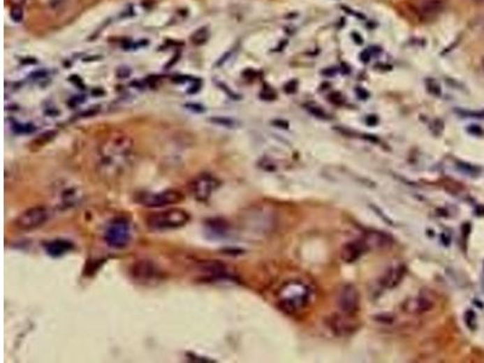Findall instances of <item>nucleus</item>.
<instances>
[{"label":"nucleus","mask_w":484,"mask_h":363,"mask_svg":"<svg viewBox=\"0 0 484 363\" xmlns=\"http://www.w3.org/2000/svg\"><path fill=\"white\" fill-rule=\"evenodd\" d=\"M133 142L124 132L109 135L100 147L101 168L108 175H119L131 158Z\"/></svg>","instance_id":"1"},{"label":"nucleus","mask_w":484,"mask_h":363,"mask_svg":"<svg viewBox=\"0 0 484 363\" xmlns=\"http://www.w3.org/2000/svg\"><path fill=\"white\" fill-rule=\"evenodd\" d=\"M191 219L189 214L181 209L159 211L147 217V227L153 232H170L186 227Z\"/></svg>","instance_id":"2"},{"label":"nucleus","mask_w":484,"mask_h":363,"mask_svg":"<svg viewBox=\"0 0 484 363\" xmlns=\"http://www.w3.org/2000/svg\"><path fill=\"white\" fill-rule=\"evenodd\" d=\"M138 204L149 207V209H160L170 205H176L184 200V195L181 191L175 189H168L161 191H143L138 193L135 198Z\"/></svg>","instance_id":"3"},{"label":"nucleus","mask_w":484,"mask_h":363,"mask_svg":"<svg viewBox=\"0 0 484 363\" xmlns=\"http://www.w3.org/2000/svg\"><path fill=\"white\" fill-rule=\"evenodd\" d=\"M131 239V225L125 218H115L109 223L104 232V240L107 245L117 250H122L130 245Z\"/></svg>","instance_id":"4"},{"label":"nucleus","mask_w":484,"mask_h":363,"mask_svg":"<svg viewBox=\"0 0 484 363\" xmlns=\"http://www.w3.org/2000/svg\"><path fill=\"white\" fill-rule=\"evenodd\" d=\"M50 218V211L45 206H33L23 211L14 221V227L20 232H32L43 227Z\"/></svg>","instance_id":"5"},{"label":"nucleus","mask_w":484,"mask_h":363,"mask_svg":"<svg viewBox=\"0 0 484 363\" xmlns=\"http://www.w3.org/2000/svg\"><path fill=\"white\" fill-rule=\"evenodd\" d=\"M448 0H409L408 6L416 18L431 21L443 13Z\"/></svg>","instance_id":"6"},{"label":"nucleus","mask_w":484,"mask_h":363,"mask_svg":"<svg viewBox=\"0 0 484 363\" xmlns=\"http://www.w3.org/2000/svg\"><path fill=\"white\" fill-rule=\"evenodd\" d=\"M327 326L335 336L344 338L351 336L358 331V323L353 318V313H345L340 311L339 313H333L326 320Z\"/></svg>","instance_id":"7"},{"label":"nucleus","mask_w":484,"mask_h":363,"mask_svg":"<svg viewBox=\"0 0 484 363\" xmlns=\"http://www.w3.org/2000/svg\"><path fill=\"white\" fill-rule=\"evenodd\" d=\"M219 184L221 183L217 178L213 177L212 175L204 173L191 182V191L195 199L201 201V202H206L212 196Z\"/></svg>","instance_id":"8"},{"label":"nucleus","mask_w":484,"mask_h":363,"mask_svg":"<svg viewBox=\"0 0 484 363\" xmlns=\"http://www.w3.org/2000/svg\"><path fill=\"white\" fill-rule=\"evenodd\" d=\"M360 293L353 285H344L338 293L337 304L342 313H355L360 308Z\"/></svg>","instance_id":"9"},{"label":"nucleus","mask_w":484,"mask_h":363,"mask_svg":"<svg viewBox=\"0 0 484 363\" xmlns=\"http://www.w3.org/2000/svg\"><path fill=\"white\" fill-rule=\"evenodd\" d=\"M133 280L140 283H150L158 281L160 279V270L150 260H138L131 268Z\"/></svg>","instance_id":"10"},{"label":"nucleus","mask_w":484,"mask_h":363,"mask_svg":"<svg viewBox=\"0 0 484 363\" xmlns=\"http://www.w3.org/2000/svg\"><path fill=\"white\" fill-rule=\"evenodd\" d=\"M368 250L365 241L361 240L351 241L345 244L340 251V259L346 264L355 263L358 259L361 258L363 254Z\"/></svg>","instance_id":"11"},{"label":"nucleus","mask_w":484,"mask_h":363,"mask_svg":"<svg viewBox=\"0 0 484 363\" xmlns=\"http://www.w3.org/2000/svg\"><path fill=\"white\" fill-rule=\"evenodd\" d=\"M368 250H385L394 244V239L384 232H368L363 236Z\"/></svg>","instance_id":"12"},{"label":"nucleus","mask_w":484,"mask_h":363,"mask_svg":"<svg viewBox=\"0 0 484 363\" xmlns=\"http://www.w3.org/2000/svg\"><path fill=\"white\" fill-rule=\"evenodd\" d=\"M434 306V300L429 295H421L416 299H408L404 302L403 309L406 313H424L432 310Z\"/></svg>","instance_id":"13"},{"label":"nucleus","mask_w":484,"mask_h":363,"mask_svg":"<svg viewBox=\"0 0 484 363\" xmlns=\"http://www.w3.org/2000/svg\"><path fill=\"white\" fill-rule=\"evenodd\" d=\"M404 275H406V268L402 265L390 268L388 272H385L384 276L381 279V285L385 288H390V290L395 288L402 282Z\"/></svg>","instance_id":"14"},{"label":"nucleus","mask_w":484,"mask_h":363,"mask_svg":"<svg viewBox=\"0 0 484 363\" xmlns=\"http://www.w3.org/2000/svg\"><path fill=\"white\" fill-rule=\"evenodd\" d=\"M73 250V244L67 240L50 241L45 245V251L51 257H61Z\"/></svg>","instance_id":"15"},{"label":"nucleus","mask_w":484,"mask_h":363,"mask_svg":"<svg viewBox=\"0 0 484 363\" xmlns=\"http://www.w3.org/2000/svg\"><path fill=\"white\" fill-rule=\"evenodd\" d=\"M208 232H212L213 235H221L226 234L228 232V223L223 219H218V218H214V219H211L207 222Z\"/></svg>","instance_id":"16"},{"label":"nucleus","mask_w":484,"mask_h":363,"mask_svg":"<svg viewBox=\"0 0 484 363\" xmlns=\"http://www.w3.org/2000/svg\"><path fill=\"white\" fill-rule=\"evenodd\" d=\"M208 38H210V31H208V28L201 27L191 34V40L194 45L200 46L204 45L205 43L208 40Z\"/></svg>","instance_id":"17"},{"label":"nucleus","mask_w":484,"mask_h":363,"mask_svg":"<svg viewBox=\"0 0 484 363\" xmlns=\"http://www.w3.org/2000/svg\"><path fill=\"white\" fill-rule=\"evenodd\" d=\"M10 16L15 23L22 22L23 17H24L22 5L13 4L11 10H10Z\"/></svg>","instance_id":"18"},{"label":"nucleus","mask_w":484,"mask_h":363,"mask_svg":"<svg viewBox=\"0 0 484 363\" xmlns=\"http://www.w3.org/2000/svg\"><path fill=\"white\" fill-rule=\"evenodd\" d=\"M465 323L472 331L476 329V327H477V316H476V313L472 310H469V311L465 313Z\"/></svg>","instance_id":"19"},{"label":"nucleus","mask_w":484,"mask_h":363,"mask_svg":"<svg viewBox=\"0 0 484 363\" xmlns=\"http://www.w3.org/2000/svg\"><path fill=\"white\" fill-rule=\"evenodd\" d=\"M373 318L376 323H383V325H391V323H394L395 320L394 316L390 313H378Z\"/></svg>","instance_id":"20"},{"label":"nucleus","mask_w":484,"mask_h":363,"mask_svg":"<svg viewBox=\"0 0 484 363\" xmlns=\"http://www.w3.org/2000/svg\"><path fill=\"white\" fill-rule=\"evenodd\" d=\"M212 121H214V123L219 124V125H224V126H228V127H231L233 125H234V121H231V120H229V119H214V120H212Z\"/></svg>","instance_id":"21"},{"label":"nucleus","mask_w":484,"mask_h":363,"mask_svg":"<svg viewBox=\"0 0 484 363\" xmlns=\"http://www.w3.org/2000/svg\"><path fill=\"white\" fill-rule=\"evenodd\" d=\"M66 3H67V0H51V6L54 10L61 9Z\"/></svg>","instance_id":"22"},{"label":"nucleus","mask_w":484,"mask_h":363,"mask_svg":"<svg viewBox=\"0 0 484 363\" xmlns=\"http://www.w3.org/2000/svg\"><path fill=\"white\" fill-rule=\"evenodd\" d=\"M26 0H15L14 4L23 5L24 4Z\"/></svg>","instance_id":"23"},{"label":"nucleus","mask_w":484,"mask_h":363,"mask_svg":"<svg viewBox=\"0 0 484 363\" xmlns=\"http://www.w3.org/2000/svg\"><path fill=\"white\" fill-rule=\"evenodd\" d=\"M474 3H477V4L484 5V0H471Z\"/></svg>","instance_id":"24"},{"label":"nucleus","mask_w":484,"mask_h":363,"mask_svg":"<svg viewBox=\"0 0 484 363\" xmlns=\"http://www.w3.org/2000/svg\"><path fill=\"white\" fill-rule=\"evenodd\" d=\"M483 67H484V59H483Z\"/></svg>","instance_id":"25"}]
</instances>
